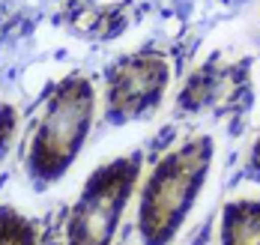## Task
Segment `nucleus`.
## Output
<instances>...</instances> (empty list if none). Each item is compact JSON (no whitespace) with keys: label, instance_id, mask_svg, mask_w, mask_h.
Returning <instances> with one entry per match:
<instances>
[{"label":"nucleus","instance_id":"nucleus-1","mask_svg":"<svg viewBox=\"0 0 260 245\" xmlns=\"http://www.w3.org/2000/svg\"><path fill=\"white\" fill-rule=\"evenodd\" d=\"M209 156H212L209 141L198 137L180 147L177 153H171L153 170L141 197V233L147 245H165L177 233L207 177Z\"/></svg>","mask_w":260,"mask_h":245},{"label":"nucleus","instance_id":"nucleus-2","mask_svg":"<svg viewBox=\"0 0 260 245\" xmlns=\"http://www.w3.org/2000/svg\"><path fill=\"white\" fill-rule=\"evenodd\" d=\"M93 120V90L84 78H66L54 90L42 126L30 147L33 177L51 183L75 162Z\"/></svg>","mask_w":260,"mask_h":245},{"label":"nucleus","instance_id":"nucleus-3","mask_svg":"<svg viewBox=\"0 0 260 245\" xmlns=\"http://www.w3.org/2000/svg\"><path fill=\"white\" fill-rule=\"evenodd\" d=\"M138 180V159H117L90 177L69 221V245H111Z\"/></svg>","mask_w":260,"mask_h":245},{"label":"nucleus","instance_id":"nucleus-4","mask_svg":"<svg viewBox=\"0 0 260 245\" xmlns=\"http://www.w3.org/2000/svg\"><path fill=\"white\" fill-rule=\"evenodd\" d=\"M168 84V66L158 57H132L117 63L108 81V117L132 120L156 108Z\"/></svg>","mask_w":260,"mask_h":245},{"label":"nucleus","instance_id":"nucleus-5","mask_svg":"<svg viewBox=\"0 0 260 245\" xmlns=\"http://www.w3.org/2000/svg\"><path fill=\"white\" fill-rule=\"evenodd\" d=\"M224 245H260V203H234L224 213Z\"/></svg>","mask_w":260,"mask_h":245},{"label":"nucleus","instance_id":"nucleus-6","mask_svg":"<svg viewBox=\"0 0 260 245\" xmlns=\"http://www.w3.org/2000/svg\"><path fill=\"white\" fill-rule=\"evenodd\" d=\"M0 245H33V227L12 209L0 213Z\"/></svg>","mask_w":260,"mask_h":245},{"label":"nucleus","instance_id":"nucleus-7","mask_svg":"<svg viewBox=\"0 0 260 245\" xmlns=\"http://www.w3.org/2000/svg\"><path fill=\"white\" fill-rule=\"evenodd\" d=\"M254 167L260 170V137H257V144H254Z\"/></svg>","mask_w":260,"mask_h":245}]
</instances>
